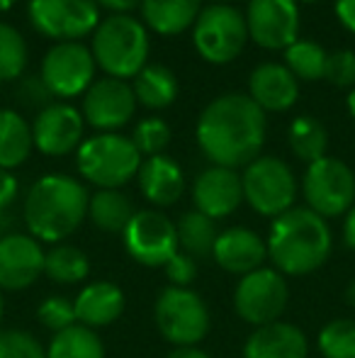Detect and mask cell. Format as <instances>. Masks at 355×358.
I'll return each mask as SVG.
<instances>
[{
    "instance_id": "obj_42",
    "label": "cell",
    "mask_w": 355,
    "mask_h": 358,
    "mask_svg": "<svg viewBox=\"0 0 355 358\" xmlns=\"http://www.w3.org/2000/svg\"><path fill=\"white\" fill-rule=\"evenodd\" d=\"M333 10H336V17L343 24V29L355 34V0H336Z\"/></svg>"
},
{
    "instance_id": "obj_50",
    "label": "cell",
    "mask_w": 355,
    "mask_h": 358,
    "mask_svg": "<svg viewBox=\"0 0 355 358\" xmlns=\"http://www.w3.org/2000/svg\"><path fill=\"white\" fill-rule=\"evenodd\" d=\"M3 315H5V297L3 290H0V329H3Z\"/></svg>"
},
{
    "instance_id": "obj_51",
    "label": "cell",
    "mask_w": 355,
    "mask_h": 358,
    "mask_svg": "<svg viewBox=\"0 0 355 358\" xmlns=\"http://www.w3.org/2000/svg\"><path fill=\"white\" fill-rule=\"evenodd\" d=\"M224 3H229V0H209V5H224Z\"/></svg>"
},
{
    "instance_id": "obj_46",
    "label": "cell",
    "mask_w": 355,
    "mask_h": 358,
    "mask_svg": "<svg viewBox=\"0 0 355 358\" xmlns=\"http://www.w3.org/2000/svg\"><path fill=\"white\" fill-rule=\"evenodd\" d=\"M13 231H15V215L10 210H5V213H0V239L13 234Z\"/></svg>"
},
{
    "instance_id": "obj_17",
    "label": "cell",
    "mask_w": 355,
    "mask_h": 358,
    "mask_svg": "<svg viewBox=\"0 0 355 358\" xmlns=\"http://www.w3.org/2000/svg\"><path fill=\"white\" fill-rule=\"evenodd\" d=\"M44 246L27 231H13L0 239V290H27L44 275Z\"/></svg>"
},
{
    "instance_id": "obj_15",
    "label": "cell",
    "mask_w": 355,
    "mask_h": 358,
    "mask_svg": "<svg viewBox=\"0 0 355 358\" xmlns=\"http://www.w3.org/2000/svg\"><path fill=\"white\" fill-rule=\"evenodd\" d=\"M137 105V95L127 80L105 76L86 90L81 115L98 132H117L134 117Z\"/></svg>"
},
{
    "instance_id": "obj_34",
    "label": "cell",
    "mask_w": 355,
    "mask_h": 358,
    "mask_svg": "<svg viewBox=\"0 0 355 358\" xmlns=\"http://www.w3.org/2000/svg\"><path fill=\"white\" fill-rule=\"evenodd\" d=\"M27 69V42L13 24L0 22V83L22 78Z\"/></svg>"
},
{
    "instance_id": "obj_25",
    "label": "cell",
    "mask_w": 355,
    "mask_h": 358,
    "mask_svg": "<svg viewBox=\"0 0 355 358\" xmlns=\"http://www.w3.org/2000/svg\"><path fill=\"white\" fill-rule=\"evenodd\" d=\"M32 149V124L17 110L0 108V169H20Z\"/></svg>"
},
{
    "instance_id": "obj_31",
    "label": "cell",
    "mask_w": 355,
    "mask_h": 358,
    "mask_svg": "<svg viewBox=\"0 0 355 358\" xmlns=\"http://www.w3.org/2000/svg\"><path fill=\"white\" fill-rule=\"evenodd\" d=\"M287 144L299 161L314 164V161H319L322 156H326L328 132L317 117L302 115V117H294L292 122H289Z\"/></svg>"
},
{
    "instance_id": "obj_43",
    "label": "cell",
    "mask_w": 355,
    "mask_h": 358,
    "mask_svg": "<svg viewBox=\"0 0 355 358\" xmlns=\"http://www.w3.org/2000/svg\"><path fill=\"white\" fill-rule=\"evenodd\" d=\"M95 3H98V8L112 15H129L142 5V0H95Z\"/></svg>"
},
{
    "instance_id": "obj_8",
    "label": "cell",
    "mask_w": 355,
    "mask_h": 358,
    "mask_svg": "<svg viewBox=\"0 0 355 358\" xmlns=\"http://www.w3.org/2000/svg\"><path fill=\"white\" fill-rule=\"evenodd\" d=\"M299 190L307 208L324 220L346 217L355 205V171L346 161L326 154L314 164H307Z\"/></svg>"
},
{
    "instance_id": "obj_1",
    "label": "cell",
    "mask_w": 355,
    "mask_h": 358,
    "mask_svg": "<svg viewBox=\"0 0 355 358\" xmlns=\"http://www.w3.org/2000/svg\"><path fill=\"white\" fill-rule=\"evenodd\" d=\"M266 129V113L248 93H224L199 113L195 137L212 166L239 171L261 156Z\"/></svg>"
},
{
    "instance_id": "obj_6",
    "label": "cell",
    "mask_w": 355,
    "mask_h": 358,
    "mask_svg": "<svg viewBox=\"0 0 355 358\" xmlns=\"http://www.w3.org/2000/svg\"><path fill=\"white\" fill-rule=\"evenodd\" d=\"M156 329L173 349L197 346L212 329V315L204 297L192 287L166 285L153 302Z\"/></svg>"
},
{
    "instance_id": "obj_23",
    "label": "cell",
    "mask_w": 355,
    "mask_h": 358,
    "mask_svg": "<svg viewBox=\"0 0 355 358\" xmlns=\"http://www.w3.org/2000/svg\"><path fill=\"white\" fill-rule=\"evenodd\" d=\"M139 190L144 200L153 208H171L185 193V173L176 159L166 154L144 159L137 173Z\"/></svg>"
},
{
    "instance_id": "obj_24",
    "label": "cell",
    "mask_w": 355,
    "mask_h": 358,
    "mask_svg": "<svg viewBox=\"0 0 355 358\" xmlns=\"http://www.w3.org/2000/svg\"><path fill=\"white\" fill-rule=\"evenodd\" d=\"M139 8L146 29H153L158 37H176L192 29L202 13V0H142Z\"/></svg>"
},
{
    "instance_id": "obj_22",
    "label": "cell",
    "mask_w": 355,
    "mask_h": 358,
    "mask_svg": "<svg viewBox=\"0 0 355 358\" xmlns=\"http://www.w3.org/2000/svg\"><path fill=\"white\" fill-rule=\"evenodd\" d=\"M124 307H127V295L112 280L86 283L73 297L76 322L88 329H103V327L114 324L124 315Z\"/></svg>"
},
{
    "instance_id": "obj_36",
    "label": "cell",
    "mask_w": 355,
    "mask_h": 358,
    "mask_svg": "<svg viewBox=\"0 0 355 358\" xmlns=\"http://www.w3.org/2000/svg\"><path fill=\"white\" fill-rule=\"evenodd\" d=\"M37 320H39V324H42L44 329L52 331V334L78 324L76 310H73V300H68V297H63V295H49L47 300L39 302Z\"/></svg>"
},
{
    "instance_id": "obj_9",
    "label": "cell",
    "mask_w": 355,
    "mask_h": 358,
    "mask_svg": "<svg viewBox=\"0 0 355 358\" xmlns=\"http://www.w3.org/2000/svg\"><path fill=\"white\" fill-rule=\"evenodd\" d=\"M248 42L246 17L239 8L224 5H207L197 15L192 24V44L197 54L207 64L224 66L241 57Z\"/></svg>"
},
{
    "instance_id": "obj_18",
    "label": "cell",
    "mask_w": 355,
    "mask_h": 358,
    "mask_svg": "<svg viewBox=\"0 0 355 358\" xmlns=\"http://www.w3.org/2000/svg\"><path fill=\"white\" fill-rule=\"evenodd\" d=\"M192 205L197 213L217 220H227L243 205L241 173L224 166H207L192 180Z\"/></svg>"
},
{
    "instance_id": "obj_7",
    "label": "cell",
    "mask_w": 355,
    "mask_h": 358,
    "mask_svg": "<svg viewBox=\"0 0 355 358\" xmlns=\"http://www.w3.org/2000/svg\"><path fill=\"white\" fill-rule=\"evenodd\" d=\"M243 203L256 215L275 220L294 208L299 183L287 161L278 156H258L241 171Z\"/></svg>"
},
{
    "instance_id": "obj_32",
    "label": "cell",
    "mask_w": 355,
    "mask_h": 358,
    "mask_svg": "<svg viewBox=\"0 0 355 358\" xmlns=\"http://www.w3.org/2000/svg\"><path fill=\"white\" fill-rule=\"evenodd\" d=\"M282 57L285 66L292 71L297 80H322L324 73H326L328 52L312 39H297L285 49Z\"/></svg>"
},
{
    "instance_id": "obj_14",
    "label": "cell",
    "mask_w": 355,
    "mask_h": 358,
    "mask_svg": "<svg viewBox=\"0 0 355 358\" xmlns=\"http://www.w3.org/2000/svg\"><path fill=\"white\" fill-rule=\"evenodd\" d=\"M243 17L248 39L268 52H285L299 39L297 0H248Z\"/></svg>"
},
{
    "instance_id": "obj_37",
    "label": "cell",
    "mask_w": 355,
    "mask_h": 358,
    "mask_svg": "<svg viewBox=\"0 0 355 358\" xmlns=\"http://www.w3.org/2000/svg\"><path fill=\"white\" fill-rule=\"evenodd\" d=\"M0 358H47V346L27 329H0Z\"/></svg>"
},
{
    "instance_id": "obj_48",
    "label": "cell",
    "mask_w": 355,
    "mask_h": 358,
    "mask_svg": "<svg viewBox=\"0 0 355 358\" xmlns=\"http://www.w3.org/2000/svg\"><path fill=\"white\" fill-rule=\"evenodd\" d=\"M346 110H348V115L355 120V88H351V93L346 95Z\"/></svg>"
},
{
    "instance_id": "obj_20",
    "label": "cell",
    "mask_w": 355,
    "mask_h": 358,
    "mask_svg": "<svg viewBox=\"0 0 355 358\" xmlns=\"http://www.w3.org/2000/svg\"><path fill=\"white\" fill-rule=\"evenodd\" d=\"M248 98L263 113H287L299 98V80L285 64H258L248 76Z\"/></svg>"
},
{
    "instance_id": "obj_4",
    "label": "cell",
    "mask_w": 355,
    "mask_h": 358,
    "mask_svg": "<svg viewBox=\"0 0 355 358\" xmlns=\"http://www.w3.org/2000/svg\"><path fill=\"white\" fill-rule=\"evenodd\" d=\"M149 29L132 15H107L93 32L95 66L109 78H137L149 59Z\"/></svg>"
},
{
    "instance_id": "obj_27",
    "label": "cell",
    "mask_w": 355,
    "mask_h": 358,
    "mask_svg": "<svg viewBox=\"0 0 355 358\" xmlns=\"http://www.w3.org/2000/svg\"><path fill=\"white\" fill-rule=\"evenodd\" d=\"M134 213L132 198L122 190H95L88 200V220L105 234H122Z\"/></svg>"
},
{
    "instance_id": "obj_49",
    "label": "cell",
    "mask_w": 355,
    "mask_h": 358,
    "mask_svg": "<svg viewBox=\"0 0 355 358\" xmlns=\"http://www.w3.org/2000/svg\"><path fill=\"white\" fill-rule=\"evenodd\" d=\"M15 3H17V0H0V13H8V10H13Z\"/></svg>"
},
{
    "instance_id": "obj_52",
    "label": "cell",
    "mask_w": 355,
    "mask_h": 358,
    "mask_svg": "<svg viewBox=\"0 0 355 358\" xmlns=\"http://www.w3.org/2000/svg\"><path fill=\"white\" fill-rule=\"evenodd\" d=\"M297 3H319V0H297Z\"/></svg>"
},
{
    "instance_id": "obj_39",
    "label": "cell",
    "mask_w": 355,
    "mask_h": 358,
    "mask_svg": "<svg viewBox=\"0 0 355 358\" xmlns=\"http://www.w3.org/2000/svg\"><path fill=\"white\" fill-rule=\"evenodd\" d=\"M163 271H166L168 285L190 287L192 280L197 278V261L190 254H185V251H178V254L163 266Z\"/></svg>"
},
{
    "instance_id": "obj_11",
    "label": "cell",
    "mask_w": 355,
    "mask_h": 358,
    "mask_svg": "<svg viewBox=\"0 0 355 358\" xmlns=\"http://www.w3.org/2000/svg\"><path fill=\"white\" fill-rule=\"evenodd\" d=\"M127 256L146 268H163L180 251L176 222L161 210H137L122 231Z\"/></svg>"
},
{
    "instance_id": "obj_12",
    "label": "cell",
    "mask_w": 355,
    "mask_h": 358,
    "mask_svg": "<svg viewBox=\"0 0 355 358\" xmlns=\"http://www.w3.org/2000/svg\"><path fill=\"white\" fill-rule=\"evenodd\" d=\"M95 59L83 42H56L42 59L39 78L44 80L52 98L71 100L86 95L95 83Z\"/></svg>"
},
{
    "instance_id": "obj_40",
    "label": "cell",
    "mask_w": 355,
    "mask_h": 358,
    "mask_svg": "<svg viewBox=\"0 0 355 358\" xmlns=\"http://www.w3.org/2000/svg\"><path fill=\"white\" fill-rule=\"evenodd\" d=\"M15 98H17V103L27 105V108L42 110L47 105H52V93L47 90V85H44V80L39 76H27V78L20 80Z\"/></svg>"
},
{
    "instance_id": "obj_41",
    "label": "cell",
    "mask_w": 355,
    "mask_h": 358,
    "mask_svg": "<svg viewBox=\"0 0 355 358\" xmlns=\"http://www.w3.org/2000/svg\"><path fill=\"white\" fill-rule=\"evenodd\" d=\"M20 195V180L13 171L0 169V213L13 208V203Z\"/></svg>"
},
{
    "instance_id": "obj_47",
    "label": "cell",
    "mask_w": 355,
    "mask_h": 358,
    "mask_svg": "<svg viewBox=\"0 0 355 358\" xmlns=\"http://www.w3.org/2000/svg\"><path fill=\"white\" fill-rule=\"evenodd\" d=\"M343 302H346L348 307H355V280L346 285V290H343Z\"/></svg>"
},
{
    "instance_id": "obj_3",
    "label": "cell",
    "mask_w": 355,
    "mask_h": 358,
    "mask_svg": "<svg viewBox=\"0 0 355 358\" xmlns=\"http://www.w3.org/2000/svg\"><path fill=\"white\" fill-rule=\"evenodd\" d=\"M88 188L66 173H47L24 195L22 220L39 244H63L88 220Z\"/></svg>"
},
{
    "instance_id": "obj_33",
    "label": "cell",
    "mask_w": 355,
    "mask_h": 358,
    "mask_svg": "<svg viewBox=\"0 0 355 358\" xmlns=\"http://www.w3.org/2000/svg\"><path fill=\"white\" fill-rule=\"evenodd\" d=\"M317 351L322 358H355V320L336 317L317 334Z\"/></svg>"
},
{
    "instance_id": "obj_5",
    "label": "cell",
    "mask_w": 355,
    "mask_h": 358,
    "mask_svg": "<svg viewBox=\"0 0 355 358\" xmlns=\"http://www.w3.org/2000/svg\"><path fill=\"white\" fill-rule=\"evenodd\" d=\"M144 156L132 137L119 132H98L83 139L76 151V166L83 180L98 190H119L137 178Z\"/></svg>"
},
{
    "instance_id": "obj_29",
    "label": "cell",
    "mask_w": 355,
    "mask_h": 358,
    "mask_svg": "<svg viewBox=\"0 0 355 358\" xmlns=\"http://www.w3.org/2000/svg\"><path fill=\"white\" fill-rule=\"evenodd\" d=\"M176 229H178L180 251L190 254L195 261L212 256L214 241H217V236H219L217 222H214L212 217L197 213V210L192 208V210H188V213L180 215Z\"/></svg>"
},
{
    "instance_id": "obj_13",
    "label": "cell",
    "mask_w": 355,
    "mask_h": 358,
    "mask_svg": "<svg viewBox=\"0 0 355 358\" xmlns=\"http://www.w3.org/2000/svg\"><path fill=\"white\" fill-rule=\"evenodd\" d=\"M27 15L32 27L54 42H81L100 24L95 0H29Z\"/></svg>"
},
{
    "instance_id": "obj_10",
    "label": "cell",
    "mask_w": 355,
    "mask_h": 358,
    "mask_svg": "<svg viewBox=\"0 0 355 358\" xmlns=\"http://www.w3.org/2000/svg\"><path fill=\"white\" fill-rule=\"evenodd\" d=\"M287 278L273 266H263L253 273L241 275L234 287V312L239 320L251 324L253 329L278 322L287 310Z\"/></svg>"
},
{
    "instance_id": "obj_19",
    "label": "cell",
    "mask_w": 355,
    "mask_h": 358,
    "mask_svg": "<svg viewBox=\"0 0 355 358\" xmlns=\"http://www.w3.org/2000/svg\"><path fill=\"white\" fill-rule=\"evenodd\" d=\"M212 259L222 271L241 278L266 266L268 246L266 239L251 227H227L214 241Z\"/></svg>"
},
{
    "instance_id": "obj_44",
    "label": "cell",
    "mask_w": 355,
    "mask_h": 358,
    "mask_svg": "<svg viewBox=\"0 0 355 358\" xmlns=\"http://www.w3.org/2000/svg\"><path fill=\"white\" fill-rule=\"evenodd\" d=\"M343 244L355 251V205L343 217Z\"/></svg>"
},
{
    "instance_id": "obj_30",
    "label": "cell",
    "mask_w": 355,
    "mask_h": 358,
    "mask_svg": "<svg viewBox=\"0 0 355 358\" xmlns=\"http://www.w3.org/2000/svg\"><path fill=\"white\" fill-rule=\"evenodd\" d=\"M47 358H105V344L95 329L73 324L49 339Z\"/></svg>"
},
{
    "instance_id": "obj_35",
    "label": "cell",
    "mask_w": 355,
    "mask_h": 358,
    "mask_svg": "<svg viewBox=\"0 0 355 358\" xmlns=\"http://www.w3.org/2000/svg\"><path fill=\"white\" fill-rule=\"evenodd\" d=\"M132 142L139 149V154L146 156V159L149 156H158L171 144V127L161 117H144L134 127Z\"/></svg>"
},
{
    "instance_id": "obj_2",
    "label": "cell",
    "mask_w": 355,
    "mask_h": 358,
    "mask_svg": "<svg viewBox=\"0 0 355 358\" xmlns=\"http://www.w3.org/2000/svg\"><path fill=\"white\" fill-rule=\"evenodd\" d=\"M268 261L285 278H302L319 271L333 251V231L328 220L307 205H294L270 222L266 236Z\"/></svg>"
},
{
    "instance_id": "obj_45",
    "label": "cell",
    "mask_w": 355,
    "mask_h": 358,
    "mask_svg": "<svg viewBox=\"0 0 355 358\" xmlns=\"http://www.w3.org/2000/svg\"><path fill=\"white\" fill-rule=\"evenodd\" d=\"M166 358H212L207 351L197 349V346H183V349H173Z\"/></svg>"
},
{
    "instance_id": "obj_21",
    "label": "cell",
    "mask_w": 355,
    "mask_h": 358,
    "mask_svg": "<svg viewBox=\"0 0 355 358\" xmlns=\"http://www.w3.org/2000/svg\"><path fill=\"white\" fill-rule=\"evenodd\" d=\"M309 336L302 327L278 320L273 324L256 327L246 336L241 358H307Z\"/></svg>"
},
{
    "instance_id": "obj_16",
    "label": "cell",
    "mask_w": 355,
    "mask_h": 358,
    "mask_svg": "<svg viewBox=\"0 0 355 358\" xmlns=\"http://www.w3.org/2000/svg\"><path fill=\"white\" fill-rule=\"evenodd\" d=\"M86 134V120L71 103H52L37 113L32 122L34 149L44 156H68L78 151Z\"/></svg>"
},
{
    "instance_id": "obj_26",
    "label": "cell",
    "mask_w": 355,
    "mask_h": 358,
    "mask_svg": "<svg viewBox=\"0 0 355 358\" xmlns=\"http://www.w3.org/2000/svg\"><path fill=\"white\" fill-rule=\"evenodd\" d=\"M132 90L137 95V103L146 110H163L176 103L180 93V83L176 73L163 64H146L134 78Z\"/></svg>"
},
{
    "instance_id": "obj_38",
    "label": "cell",
    "mask_w": 355,
    "mask_h": 358,
    "mask_svg": "<svg viewBox=\"0 0 355 358\" xmlns=\"http://www.w3.org/2000/svg\"><path fill=\"white\" fill-rule=\"evenodd\" d=\"M324 78L338 88H355V52L336 49L326 57V73Z\"/></svg>"
},
{
    "instance_id": "obj_28",
    "label": "cell",
    "mask_w": 355,
    "mask_h": 358,
    "mask_svg": "<svg viewBox=\"0 0 355 358\" xmlns=\"http://www.w3.org/2000/svg\"><path fill=\"white\" fill-rule=\"evenodd\" d=\"M44 275L56 285L86 283L90 275V259L73 244H54L44 256Z\"/></svg>"
}]
</instances>
